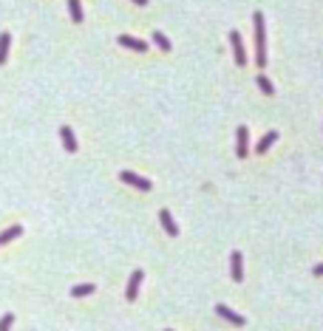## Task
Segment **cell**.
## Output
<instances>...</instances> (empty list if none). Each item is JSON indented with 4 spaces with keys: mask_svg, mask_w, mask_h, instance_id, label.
I'll return each instance as SVG.
<instances>
[{
    "mask_svg": "<svg viewBox=\"0 0 323 331\" xmlns=\"http://www.w3.org/2000/svg\"><path fill=\"white\" fill-rule=\"evenodd\" d=\"M9 45H11V34L9 31H3V34H0V65H3L6 57H9Z\"/></svg>",
    "mask_w": 323,
    "mask_h": 331,
    "instance_id": "cell-13",
    "label": "cell"
},
{
    "mask_svg": "<svg viewBox=\"0 0 323 331\" xmlns=\"http://www.w3.org/2000/svg\"><path fill=\"white\" fill-rule=\"evenodd\" d=\"M230 272H233V280L236 283H241V278H244V258H241V252H233L230 255Z\"/></svg>",
    "mask_w": 323,
    "mask_h": 331,
    "instance_id": "cell-6",
    "label": "cell"
},
{
    "mask_svg": "<svg viewBox=\"0 0 323 331\" xmlns=\"http://www.w3.org/2000/svg\"><path fill=\"white\" fill-rule=\"evenodd\" d=\"M167 331H173V329H167Z\"/></svg>",
    "mask_w": 323,
    "mask_h": 331,
    "instance_id": "cell-21",
    "label": "cell"
},
{
    "mask_svg": "<svg viewBox=\"0 0 323 331\" xmlns=\"http://www.w3.org/2000/svg\"><path fill=\"white\" fill-rule=\"evenodd\" d=\"M315 278H323V263H318V266H315Z\"/></svg>",
    "mask_w": 323,
    "mask_h": 331,
    "instance_id": "cell-19",
    "label": "cell"
},
{
    "mask_svg": "<svg viewBox=\"0 0 323 331\" xmlns=\"http://www.w3.org/2000/svg\"><path fill=\"white\" fill-rule=\"evenodd\" d=\"M255 82H258V88H261V94H267V96L275 94V85H272V79H270V77L258 74V79H255Z\"/></svg>",
    "mask_w": 323,
    "mask_h": 331,
    "instance_id": "cell-14",
    "label": "cell"
},
{
    "mask_svg": "<svg viewBox=\"0 0 323 331\" xmlns=\"http://www.w3.org/2000/svg\"><path fill=\"white\" fill-rule=\"evenodd\" d=\"M216 314H219V317H224L227 323H233V326H244V317H241V314H236L230 306H224V303L216 306Z\"/></svg>",
    "mask_w": 323,
    "mask_h": 331,
    "instance_id": "cell-8",
    "label": "cell"
},
{
    "mask_svg": "<svg viewBox=\"0 0 323 331\" xmlns=\"http://www.w3.org/2000/svg\"><path fill=\"white\" fill-rule=\"evenodd\" d=\"M94 289H96L94 283H79V286L71 289V297H85V295H91Z\"/></svg>",
    "mask_w": 323,
    "mask_h": 331,
    "instance_id": "cell-16",
    "label": "cell"
},
{
    "mask_svg": "<svg viewBox=\"0 0 323 331\" xmlns=\"http://www.w3.org/2000/svg\"><path fill=\"white\" fill-rule=\"evenodd\" d=\"M68 11H71L74 23H82V6H79V0H68Z\"/></svg>",
    "mask_w": 323,
    "mask_h": 331,
    "instance_id": "cell-15",
    "label": "cell"
},
{
    "mask_svg": "<svg viewBox=\"0 0 323 331\" xmlns=\"http://www.w3.org/2000/svg\"><path fill=\"white\" fill-rule=\"evenodd\" d=\"M133 3H136V6H148V0H133Z\"/></svg>",
    "mask_w": 323,
    "mask_h": 331,
    "instance_id": "cell-20",
    "label": "cell"
},
{
    "mask_svg": "<svg viewBox=\"0 0 323 331\" xmlns=\"http://www.w3.org/2000/svg\"><path fill=\"white\" fill-rule=\"evenodd\" d=\"M60 136H62V148L68 150V153H77V136H74V131H71L68 125L60 128Z\"/></svg>",
    "mask_w": 323,
    "mask_h": 331,
    "instance_id": "cell-9",
    "label": "cell"
},
{
    "mask_svg": "<svg viewBox=\"0 0 323 331\" xmlns=\"http://www.w3.org/2000/svg\"><path fill=\"white\" fill-rule=\"evenodd\" d=\"M236 153H238V159H244L247 153H250V131H247L244 125H241L236 133Z\"/></svg>",
    "mask_w": 323,
    "mask_h": 331,
    "instance_id": "cell-5",
    "label": "cell"
},
{
    "mask_svg": "<svg viewBox=\"0 0 323 331\" xmlns=\"http://www.w3.org/2000/svg\"><path fill=\"white\" fill-rule=\"evenodd\" d=\"M230 45H233V54H236L238 68H244L247 65V51H244V40H241V34H238V28L230 31Z\"/></svg>",
    "mask_w": 323,
    "mask_h": 331,
    "instance_id": "cell-2",
    "label": "cell"
},
{
    "mask_svg": "<svg viewBox=\"0 0 323 331\" xmlns=\"http://www.w3.org/2000/svg\"><path fill=\"white\" fill-rule=\"evenodd\" d=\"M253 26H255V62H258V68H264L267 65V23H264L261 11L253 14Z\"/></svg>",
    "mask_w": 323,
    "mask_h": 331,
    "instance_id": "cell-1",
    "label": "cell"
},
{
    "mask_svg": "<svg viewBox=\"0 0 323 331\" xmlns=\"http://www.w3.org/2000/svg\"><path fill=\"white\" fill-rule=\"evenodd\" d=\"M116 43L125 45V48H131V51H148V43H145V40H136V37H131V34H119Z\"/></svg>",
    "mask_w": 323,
    "mask_h": 331,
    "instance_id": "cell-7",
    "label": "cell"
},
{
    "mask_svg": "<svg viewBox=\"0 0 323 331\" xmlns=\"http://www.w3.org/2000/svg\"><path fill=\"white\" fill-rule=\"evenodd\" d=\"M20 235H23V227L14 224V227H9V229H3V232H0V244H11V241L20 238Z\"/></svg>",
    "mask_w": 323,
    "mask_h": 331,
    "instance_id": "cell-12",
    "label": "cell"
},
{
    "mask_svg": "<svg viewBox=\"0 0 323 331\" xmlns=\"http://www.w3.org/2000/svg\"><path fill=\"white\" fill-rule=\"evenodd\" d=\"M153 43H156L159 48H162V51H170V40H167V37L162 34V31H156V34H153Z\"/></svg>",
    "mask_w": 323,
    "mask_h": 331,
    "instance_id": "cell-17",
    "label": "cell"
},
{
    "mask_svg": "<svg viewBox=\"0 0 323 331\" xmlns=\"http://www.w3.org/2000/svg\"><path fill=\"white\" fill-rule=\"evenodd\" d=\"M119 181L131 184V187H136V190H142V192H150V187H153L148 178H142V175L131 173V170H122V173H119Z\"/></svg>",
    "mask_w": 323,
    "mask_h": 331,
    "instance_id": "cell-3",
    "label": "cell"
},
{
    "mask_svg": "<svg viewBox=\"0 0 323 331\" xmlns=\"http://www.w3.org/2000/svg\"><path fill=\"white\" fill-rule=\"evenodd\" d=\"M275 142H278V131H270L261 142H258V145H255V153H267V150H270Z\"/></svg>",
    "mask_w": 323,
    "mask_h": 331,
    "instance_id": "cell-11",
    "label": "cell"
},
{
    "mask_svg": "<svg viewBox=\"0 0 323 331\" xmlns=\"http://www.w3.org/2000/svg\"><path fill=\"white\" fill-rule=\"evenodd\" d=\"M159 221H162V227H165V232L170 238L179 235V227H176V221H173V215H170V209H162V212H159Z\"/></svg>",
    "mask_w": 323,
    "mask_h": 331,
    "instance_id": "cell-10",
    "label": "cell"
},
{
    "mask_svg": "<svg viewBox=\"0 0 323 331\" xmlns=\"http://www.w3.org/2000/svg\"><path fill=\"white\" fill-rule=\"evenodd\" d=\"M142 278H145V272H142V269H133V272H131V280H128V292H125V297H128L131 303L136 300V295H139Z\"/></svg>",
    "mask_w": 323,
    "mask_h": 331,
    "instance_id": "cell-4",
    "label": "cell"
},
{
    "mask_svg": "<svg viewBox=\"0 0 323 331\" xmlns=\"http://www.w3.org/2000/svg\"><path fill=\"white\" fill-rule=\"evenodd\" d=\"M11 323H14V314H3V317H0V331H9Z\"/></svg>",
    "mask_w": 323,
    "mask_h": 331,
    "instance_id": "cell-18",
    "label": "cell"
}]
</instances>
